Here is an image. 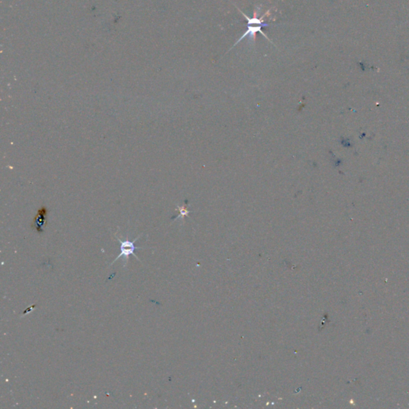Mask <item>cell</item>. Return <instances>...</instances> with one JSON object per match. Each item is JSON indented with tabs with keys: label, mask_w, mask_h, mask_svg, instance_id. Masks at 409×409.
<instances>
[{
	"label": "cell",
	"mask_w": 409,
	"mask_h": 409,
	"mask_svg": "<svg viewBox=\"0 0 409 409\" xmlns=\"http://www.w3.org/2000/svg\"><path fill=\"white\" fill-rule=\"evenodd\" d=\"M116 238H117L118 241H119V243H120V250H121V253H119V255L118 256L115 260H114L113 262L111 263V265H113L115 263V261H117L118 259H119L120 257H123V259H124V266H126L127 265V262H128L129 257L131 255L135 256L136 257L137 259H139V257L138 256L135 254V250H139V249H142V247H137L135 246V242L139 239L140 238L141 235H139V237H137L134 241H129L128 239L126 240V241H122L120 238H118L117 236Z\"/></svg>",
	"instance_id": "1"
},
{
	"label": "cell",
	"mask_w": 409,
	"mask_h": 409,
	"mask_svg": "<svg viewBox=\"0 0 409 409\" xmlns=\"http://www.w3.org/2000/svg\"><path fill=\"white\" fill-rule=\"evenodd\" d=\"M47 216H48V209L43 206L38 211L37 215L34 218L32 223V228L35 230L38 234H41L44 232V229L47 224Z\"/></svg>",
	"instance_id": "2"
},
{
	"label": "cell",
	"mask_w": 409,
	"mask_h": 409,
	"mask_svg": "<svg viewBox=\"0 0 409 409\" xmlns=\"http://www.w3.org/2000/svg\"><path fill=\"white\" fill-rule=\"evenodd\" d=\"M179 211L180 215H177V217H174V218H173L172 219H178V218H180V217H184L185 216V215H187L188 211H186L185 208H184V207H182V208H179Z\"/></svg>",
	"instance_id": "3"
}]
</instances>
